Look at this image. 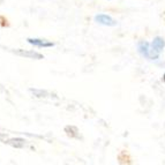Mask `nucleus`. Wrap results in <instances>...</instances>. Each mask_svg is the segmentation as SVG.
Listing matches in <instances>:
<instances>
[{
    "instance_id": "20e7f679",
    "label": "nucleus",
    "mask_w": 165,
    "mask_h": 165,
    "mask_svg": "<svg viewBox=\"0 0 165 165\" xmlns=\"http://www.w3.org/2000/svg\"><path fill=\"white\" fill-rule=\"evenodd\" d=\"M150 45H151V48H153L154 52L156 53L157 56H159V54L163 52V50H164V48H165V40H164V38L157 36L154 38Z\"/></svg>"
},
{
    "instance_id": "f03ea898",
    "label": "nucleus",
    "mask_w": 165,
    "mask_h": 165,
    "mask_svg": "<svg viewBox=\"0 0 165 165\" xmlns=\"http://www.w3.org/2000/svg\"><path fill=\"white\" fill-rule=\"evenodd\" d=\"M13 52L15 53V54H17V56L24 57V58H28V59H36V60L44 59V56L39 52H36V51H29V50L17 48V50H14Z\"/></svg>"
},
{
    "instance_id": "39448f33",
    "label": "nucleus",
    "mask_w": 165,
    "mask_h": 165,
    "mask_svg": "<svg viewBox=\"0 0 165 165\" xmlns=\"http://www.w3.org/2000/svg\"><path fill=\"white\" fill-rule=\"evenodd\" d=\"M27 42L36 48H52L54 46V43L46 39H40V38H27Z\"/></svg>"
},
{
    "instance_id": "7ed1b4c3",
    "label": "nucleus",
    "mask_w": 165,
    "mask_h": 165,
    "mask_svg": "<svg viewBox=\"0 0 165 165\" xmlns=\"http://www.w3.org/2000/svg\"><path fill=\"white\" fill-rule=\"evenodd\" d=\"M95 21H96L97 23L106 25V27H114V25H117V21L112 19L110 15H106V14H98V15H96L95 16Z\"/></svg>"
},
{
    "instance_id": "6e6552de",
    "label": "nucleus",
    "mask_w": 165,
    "mask_h": 165,
    "mask_svg": "<svg viewBox=\"0 0 165 165\" xmlns=\"http://www.w3.org/2000/svg\"><path fill=\"white\" fill-rule=\"evenodd\" d=\"M30 91L36 97H46V95H48L46 91H44V90H38V89H30Z\"/></svg>"
},
{
    "instance_id": "423d86ee",
    "label": "nucleus",
    "mask_w": 165,
    "mask_h": 165,
    "mask_svg": "<svg viewBox=\"0 0 165 165\" xmlns=\"http://www.w3.org/2000/svg\"><path fill=\"white\" fill-rule=\"evenodd\" d=\"M7 143L12 147H15V148H23L27 141L21 139V137H16V139H12V140H8Z\"/></svg>"
},
{
    "instance_id": "1a4fd4ad",
    "label": "nucleus",
    "mask_w": 165,
    "mask_h": 165,
    "mask_svg": "<svg viewBox=\"0 0 165 165\" xmlns=\"http://www.w3.org/2000/svg\"><path fill=\"white\" fill-rule=\"evenodd\" d=\"M163 81H164V83H165V73H164V75H163Z\"/></svg>"
},
{
    "instance_id": "0eeeda50",
    "label": "nucleus",
    "mask_w": 165,
    "mask_h": 165,
    "mask_svg": "<svg viewBox=\"0 0 165 165\" xmlns=\"http://www.w3.org/2000/svg\"><path fill=\"white\" fill-rule=\"evenodd\" d=\"M65 132H66V134H67L69 137H79L77 136L79 131H77V128L76 127H74V126H67V127H65Z\"/></svg>"
},
{
    "instance_id": "f257e3e1",
    "label": "nucleus",
    "mask_w": 165,
    "mask_h": 165,
    "mask_svg": "<svg viewBox=\"0 0 165 165\" xmlns=\"http://www.w3.org/2000/svg\"><path fill=\"white\" fill-rule=\"evenodd\" d=\"M137 50H139L140 54H141L142 57H144L145 59H149V60H156V59L159 58V56H157V54L153 51L151 45H150L148 42H145V40H141V42H139V44H137Z\"/></svg>"
}]
</instances>
